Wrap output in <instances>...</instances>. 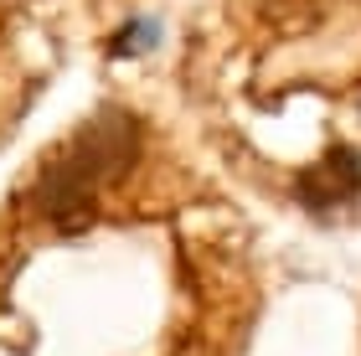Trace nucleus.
Masks as SVG:
<instances>
[{
    "label": "nucleus",
    "instance_id": "nucleus-1",
    "mask_svg": "<svg viewBox=\"0 0 361 356\" xmlns=\"http://www.w3.org/2000/svg\"><path fill=\"white\" fill-rule=\"evenodd\" d=\"M135 155H140V119L124 109H98L42 166V181H37L42 212L68 233L83 228L93 217V191L114 176H124L135 166Z\"/></svg>",
    "mask_w": 361,
    "mask_h": 356
},
{
    "label": "nucleus",
    "instance_id": "nucleus-2",
    "mask_svg": "<svg viewBox=\"0 0 361 356\" xmlns=\"http://www.w3.org/2000/svg\"><path fill=\"white\" fill-rule=\"evenodd\" d=\"M361 197V155L351 145H331L315 166H305L294 176V202L305 212H336Z\"/></svg>",
    "mask_w": 361,
    "mask_h": 356
}]
</instances>
